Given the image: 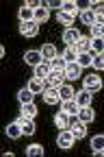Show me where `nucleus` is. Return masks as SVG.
Returning a JSON list of instances; mask_svg holds the SVG:
<instances>
[{
  "label": "nucleus",
  "instance_id": "nucleus-24",
  "mask_svg": "<svg viewBox=\"0 0 104 157\" xmlns=\"http://www.w3.org/2000/svg\"><path fill=\"white\" fill-rule=\"evenodd\" d=\"M80 20H82L87 26H93V24H95V13H93V9H80Z\"/></svg>",
  "mask_w": 104,
  "mask_h": 157
},
{
  "label": "nucleus",
  "instance_id": "nucleus-20",
  "mask_svg": "<svg viewBox=\"0 0 104 157\" xmlns=\"http://www.w3.org/2000/svg\"><path fill=\"white\" fill-rule=\"evenodd\" d=\"M74 46H76L78 55H80V52H91V37H82V35H80V39H78Z\"/></svg>",
  "mask_w": 104,
  "mask_h": 157
},
{
  "label": "nucleus",
  "instance_id": "nucleus-29",
  "mask_svg": "<svg viewBox=\"0 0 104 157\" xmlns=\"http://www.w3.org/2000/svg\"><path fill=\"white\" fill-rule=\"evenodd\" d=\"M76 63H78L80 68L91 66V63H93V55H91V52H80V55H78V59H76Z\"/></svg>",
  "mask_w": 104,
  "mask_h": 157
},
{
  "label": "nucleus",
  "instance_id": "nucleus-32",
  "mask_svg": "<svg viewBox=\"0 0 104 157\" xmlns=\"http://www.w3.org/2000/svg\"><path fill=\"white\" fill-rule=\"evenodd\" d=\"M26 155L28 157H41L44 155V146L41 144H30V146H26Z\"/></svg>",
  "mask_w": 104,
  "mask_h": 157
},
{
  "label": "nucleus",
  "instance_id": "nucleus-13",
  "mask_svg": "<svg viewBox=\"0 0 104 157\" xmlns=\"http://www.w3.org/2000/svg\"><path fill=\"white\" fill-rule=\"evenodd\" d=\"M50 72H52L50 63H48V61H41L39 66H35V74H33V76H37V78H44V81H46V78L50 76Z\"/></svg>",
  "mask_w": 104,
  "mask_h": 157
},
{
  "label": "nucleus",
  "instance_id": "nucleus-4",
  "mask_svg": "<svg viewBox=\"0 0 104 157\" xmlns=\"http://www.w3.org/2000/svg\"><path fill=\"white\" fill-rule=\"evenodd\" d=\"M41 96H44V101H46L48 105H59V103H61V94H59L56 87H46Z\"/></svg>",
  "mask_w": 104,
  "mask_h": 157
},
{
  "label": "nucleus",
  "instance_id": "nucleus-34",
  "mask_svg": "<svg viewBox=\"0 0 104 157\" xmlns=\"http://www.w3.org/2000/svg\"><path fill=\"white\" fill-rule=\"evenodd\" d=\"M63 11H67V13L76 15V13H80V5H78V2H74V0H72V2L67 0V2H63Z\"/></svg>",
  "mask_w": 104,
  "mask_h": 157
},
{
  "label": "nucleus",
  "instance_id": "nucleus-16",
  "mask_svg": "<svg viewBox=\"0 0 104 157\" xmlns=\"http://www.w3.org/2000/svg\"><path fill=\"white\" fill-rule=\"evenodd\" d=\"M54 124H56L59 129H70V127H72V120H70V116H67L65 111H59V113L54 116Z\"/></svg>",
  "mask_w": 104,
  "mask_h": 157
},
{
  "label": "nucleus",
  "instance_id": "nucleus-15",
  "mask_svg": "<svg viewBox=\"0 0 104 157\" xmlns=\"http://www.w3.org/2000/svg\"><path fill=\"white\" fill-rule=\"evenodd\" d=\"M80 72H82V68H80L78 63H67V68H65L63 76H65V78H70V81H74V78H80Z\"/></svg>",
  "mask_w": 104,
  "mask_h": 157
},
{
  "label": "nucleus",
  "instance_id": "nucleus-31",
  "mask_svg": "<svg viewBox=\"0 0 104 157\" xmlns=\"http://www.w3.org/2000/svg\"><path fill=\"white\" fill-rule=\"evenodd\" d=\"M100 52H104V37L91 39V55H100Z\"/></svg>",
  "mask_w": 104,
  "mask_h": 157
},
{
  "label": "nucleus",
  "instance_id": "nucleus-33",
  "mask_svg": "<svg viewBox=\"0 0 104 157\" xmlns=\"http://www.w3.org/2000/svg\"><path fill=\"white\" fill-rule=\"evenodd\" d=\"M89 144H91V148H93V151H102V148H104V133H100V135H93Z\"/></svg>",
  "mask_w": 104,
  "mask_h": 157
},
{
  "label": "nucleus",
  "instance_id": "nucleus-39",
  "mask_svg": "<svg viewBox=\"0 0 104 157\" xmlns=\"http://www.w3.org/2000/svg\"><path fill=\"white\" fill-rule=\"evenodd\" d=\"M93 155H95V157H104V148H102V151H93Z\"/></svg>",
  "mask_w": 104,
  "mask_h": 157
},
{
  "label": "nucleus",
  "instance_id": "nucleus-27",
  "mask_svg": "<svg viewBox=\"0 0 104 157\" xmlns=\"http://www.w3.org/2000/svg\"><path fill=\"white\" fill-rule=\"evenodd\" d=\"M74 17H76V15H72V13H67V11H59V15H56L59 24H65L67 29L74 24Z\"/></svg>",
  "mask_w": 104,
  "mask_h": 157
},
{
  "label": "nucleus",
  "instance_id": "nucleus-36",
  "mask_svg": "<svg viewBox=\"0 0 104 157\" xmlns=\"http://www.w3.org/2000/svg\"><path fill=\"white\" fill-rule=\"evenodd\" d=\"M95 70H104V52L100 55H93V63H91Z\"/></svg>",
  "mask_w": 104,
  "mask_h": 157
},
{
  "label": "nucleus",
  "instance_id": "nucleus-30",
  "mask_svg": "<svg viewBox=\"0 0 104 157\" xmlns=\"http://www.w3.org/2000/svg\"><path fill=\"white\" fill-rule=\"evenodd\" d=\"M63 59H65L67 63H76V59H78V50H76V46H67L65 52H63Z\"/></svg>",
  "mask_w": 104,
  "mask_h": 157
},
{
  "label": "nucleus",
  "instance_id": "nucleus-11",
  "mask_svg": "<svg viewBox=\"0 0 104 157\" xmlns=\"http://www.w3.org/2000/svg\"><path fill=\"white\" fill-rule=\"evenodd\" d=\"M91 92H87V90H80V92H76V96H74V101L80 105V107H89L91 105Z\"/></svg>",
  "mask_w": 104,
  "mask_h": 157
},
{
  "label": "nucleus",
  "instance_id": "nucleus-1",
  "mask_svg": "<svg viewBox=\"0 0 104 157\" xmlns=\"http://www.w3.org/2000/svg\"><path fill=\"white\" fill-rule=\"evenodd\" d=\"M74 142H76V137L72 135V131H70V129H61V133H59V137H56V144H59V148L70 151V148L74 146Z\"/></svg>",
  "mask_w": 104,
  "mask_h": 157
},
{
  "label": "nucleus",
  "instance_id": "nucleus-37",
  "mask_svg": "<svg viewBox=\"0 0 104 157\" xmlns=\"http://www.w3.org/2000/svg\"><path fill=\"white\" fill-rule=\"evenodd\" d=\"M46 7H48V11L50 9H61L63 11V0H50V2H46Z\"/></svg>",
  "mask_w": 104,
  "mask_h": 157
},
{
  "label": "nucleus",
  "instance_id": "nucleus-23",
  "mask_svg": "<svg viewBox=\"0 0 104 157\" xmlns=\"http://www.w3.org/2000/svg\"><path fill=\"white\" fill-rule=\"evenodd\" d=\"M17 17H20V22H33V20H35V11L24 5L22 9L17 11Z\"/></svg>",
  "mask_w": 104,
  "mask_h": 157
},
{
  "label": "nucleus",
  "instance_id": "nucleus-22",
  "mask_svg": "<svg viewBox=\"0 0 104 157\" xmlns=\"http://www.w3.org/2000/svg\"><path fill=\"white\" fill-rule=\"evenodd\" d=\"M50 68H52L54 72H65V68H67V61L63 59V55H59V57H54L52 61H50Z\"/></svg>",
  "mask_w": 104,
  "mask_h": 157
},
{
  "label": "nucleus",
  "instance_id": "nucleus-21",
  "mask_svg": "<svg viewBox=\"0 0 104 157\" xmlns=\"http://www.w3.org/2000/svg\"><path fill=\"white\" fill-rule=\"evenodd\" d=\"M59 94H61V101H70V98H74V96H76V92H74L72 83H63V85L59 87Z\"/></svg>",
  "mask_w": 104,
  "mask_h": 157
},
{
  "label": "nucleus",
  "instance_id": "nucleus-26",
  "mask_svg": "<svg viewBox=\"0 0 104 157\" xmlns=\"http://www.w3.org/2000/svg\"><path fill=\"white\" fill-rule=\"evenodd\" d=\"M22 116H26V118H33L35 120V116H37V105H35V101L33 103H24L22 105V111H20Z\"/></svg>",
  "mask_w": 104,
  "mask_h": 157
},
{
  "label": "nucleus",
  "instance_id": "nucleus-18",
  "mask_svg": "<svg viewBox=\"0 0 104 157\" xmlns=\"http://www.w3.org/2000/svg\"><path fill=\"white\" fill-rule=\"evenodd\" d=\"M87 7H93V13H95V22L98 24H104V2H87Z\"/></svg>",
  "mask_w": 104,
  "mask_h": 157
},
{
  "label": "nucleus",
  "instance_id": "nucleus-10",
  "mask_svg": "<svg viewBox=\"0 0 104 157\" xmlns=\"http://www.w3.org/2000/svg\"><path fill=\"white\" fill-rule=\"evenodd\" d=\"M70 131H72V135L76 137V140H82V137L87 135V124L85 122H72V127H70Z\"/></svg>",
  "mask_w": 104,
  "mask_h": 157
},
{
  "label": "nucleus",
  "instance_id": "nucleus-35",
  "mask_svg": "<svg viewBox=\"0 0 104 157\" xmlns=\"http://www.w3.org/2000/svg\"><path fill=\"white\" fill-rule=\"evenodd\" d=\"M89 33H91V39H95V37H104V24H93V26H89Z\"/></svg>",
  "mask_w": 104,
  "mask_h": 157
},
{
  "label": "nucleus",
  "instance_id": "nucleus-6",
  "mask_svg": "<svg viewBox=\"0 0 104 157\" xmlns=\"http://www.w3.org/2000/svg\"><path fill=\"white\" fill-rule=\"evenodd\" d=\"M24 61L28 63V66H39L41 61H44V57H41V50H26L24 52Z\"/></svg>",
  "mask_w": 104,
  "mask_h": 157
},
{
  "label": "nucleus",
  "instance_id": "nucleus-3",
  "mask_svg": "<svg viewBox=\"0 0 104 157\" xmlns=\"http://www.w3.org/2000/svg\"><path fill=\"white\" fill-rule=\"evenodd\" d=\"M20 33H22V37H35L37 33H39V24L35 22H22L20 24Z\"/></svg>",
  "mask_w": 104,
  "mask_h": 157
},
{
  "label": "nucleus",
  "instance_id": "nucleus-8",
  "mask_svg": "<svg viewBox=\"0 0 104 157\" xmlns=\"http://www.w3.org/2000/svg\"><path fill=\"white\" fill-rule=\"evenodd\" d=\"M78 120L85 122V124H89V122L95 120V111L91 109V105H89V107H80V111H78Z\"/></svg>",
  "mask_w": 104,
  "mask_h": 157
},
{
  "label": "nucleus",
  "instance_id": "nucleus-7",
  "mask_svg": "<svg viewBox=\"0 0 104 157\" xmlns=\"http://www.w3.org/2000/svg\"><path fill=\"white\" fill-rule=\"evenodd\" d=\"M17 122L22 124V133H24V135H33V133H35V120H33V118L20 116V118H17Z\"/></svg>",
  "mask_w": 104,
  "mask_h": 157
},
{
  "label": "nucleus",
  "instance_id": "nucleus-25",
  "mask_svg": "<svg viewBox=\"0 0 104 157\" xmlns=\"http://www.w3.org/2000/svg\"><path fill=\"white\" fill-rule=\"evenodd\" d=\"M48 17H50V11H48L46 2H44V5H41V9H37V11H35V22H37V24L48 22Z\"/></svg>",
  "mask_w": 104,
  "mask_h": 157
},
{
  "label": "nucleus",
  "instance_id": "nucleus-14",
  "mask_svg": "<svg viewBox=\"0 0 104 157\" xmlns=\"http://www.w3.org/2000/svg\"><path fill=\"white\" fill-rule=\"evenodd\" d=\"M78 39H80V33H78L76 29H72V26H70V29H65V31H63V42H65L67 46H74Z\"/></svg>",
  "mask_w": 104,
  "mask_h": 157
},
{
  "label": "nucleus",
  "instance_id": "nucleus-19",
  "mask_svg": "<svg viewBox=\"0 0 104 157\" xmlns=\"http://www.w3.org/2000/svg\"><path fill=\"white\" fill-rule=\"evenodd\" d=\"M20 135H24V133H22V124L15 120V122H11V124L7 127V137H11V140H17Z\"/></svg>",
  "mask_w": 104,
  "mask_h": 157
},
{
  "label": "nucleus",
  "instance_id": "nucleus-17",
  "mask_svg": "<svg viewBox=\"0 0 104 157\" xmlns=\"http://www.w3.org/2000/svg\"><path fill=\"white\" fill-rule=\"evenodd\" d=\"M63 78H65V76H63V72H54V70H52V72H50V76L46 78V83H48L50 87H56V90H59L61 85H63Z\"/></svg>",
  "mask_w": 104,
  "mask_h": 157
},
{
  "label": "nucleus",
  "instance_id": "nucleus-38",
  "mask_svg": "<svg viewBox=\"0 0 104 157\" xmlns=\"http://www.w3.org/2000/svg\"><path fill=\"white\" fill-rule=\"evenodd\" d=\"M41 5H44V2H39V0H28V2H26V7H28V9H33V11L41 9Z\"/></svg>",
  "mask_w": 104,
  "mask_h": 157
},
{
  "label": "nucleus",
  "instance_id": "nucleus-12",
  "mask_svg": "<svg viewBox=\"0 0 104 157\" xmlns=\"http://www.w3.org/2000/svg\"><path fill=\"white\" fill-rule=\"evenodd\" d=\"M41 57H44V61H52L54 57H59V52H56V46L54 44H44L41 46Z\"/></svg>",
  "mask_w": 104,
  "mask_h": 157
},
{
  "label": "nucleus",
  "instance_id": "nucleus-5",
  "mask_svg": "<svg viewBox=\"0 0 104 157\" xmlns=\"http://www.w3.org/2000/svg\"><path fill=\"white\" fill-rule=\"evenodd\" d=\"M61 111H65L67 116H78L80 105L74 101V98H70V101H61Z\"/></svg>",
  "mask_w": 104,
  "mask_h": 157
},
{
  "label": "nucleus",
  "instance_id": "nucleus-9",
  "mask_svg": "<svg viewBox=\"0 0 104 157\" xmlns=\"http://www.w3.org/2000/svg\"><path fill=\"white\" fill-rule=\"evenodd\" d=\"M33 94H44V90H46V81L44 78H37V76H33L30 81H28V85H26Z\"/></svg>",
  "mask_w": 104,
  "mask_h": 157
},
{
  "label": "nucleus",
  "instance_id": "nucleus-2",
  "mask_svg": "<svg viewBox=\"0 0 104 157\" xmlns=\"http://www.w3.org/2000/svg\"><path fill=\"white\" fill-rule=\"evenodd\" d=\"M82 90H87V92H100L102 90V78L98 74H89L87 78H82Z\"/></svg>",
  "mask_w": 104,
  "mask_h": 157
},
{
  "label": "nucleus",
  "instance_id": "nucleus-28",
  "mask_svg": "<svg viewBox=\"0 0 104 157\" xmlns=\"http://www.w3.org/2000/svg\"><path fill=\"white\" fill-rule=\"evenodd\" d=\"M33 98H35V94H33L28 87H22V90L17 92V101L22 103V105H24V103H33Z\"/></svg>",
  "mask_w": 104,
  "mask_h": 157
}]
</instances>
